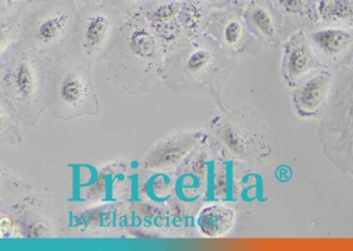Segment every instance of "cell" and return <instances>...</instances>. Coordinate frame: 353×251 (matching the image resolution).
<instances>
[{
	"instance_id": "obj_17",
	"label": "cell",
	"mask_w": 353,
	"mask_h": 251,
	"mask_svg": "<svg viewBox=\"0 0 353 251\" xmlns=\"http://www.w3.org/2000/svg\"><path fill=\"white\" fill-rule=\"evenodd\" d=\"M179 12H181V8L177 3H162L148 14V19L154 25H164L173 21Z\"/></svg>"
},
{
	"instance_id": "obj_18",
	"label": "cell",
	"mask_w": 353,
	"mask_h": 251,
	"mask_svg": "<svg viewBox=\"0 0 353 251\" xmlns=\"http://www.w3.org/2000/svg\"><path fill=\"white\" fill-rule=\"evenodd\" d=\"M243 34H245V30L243 24L239 20H230L223 28V43L229 48H236L243 41Z\"/></svg>"
},
{
	"instance_id": "obj_9",
	"label": "cell",
	"mask_w": 353,
	"mask_h": 251,
	"mask_svg": "<svg viewBox=\"0 0 353 251\" xmlns=\"http://www.w3.org/2000/svg\"><path fill=\"white\" fill-rule=\"evenodd\" d=\"M334 75L330 71H320L303 79L291 94V102L297 117L315 119L321 116L332 89Z\"/></svg>"
},
{
	"instance_id": "obj_13",
	"label": "cell",
	"mask_w": 353,
	"mask_h": 251,
	"mask_svg": "<svg viewBox=\"0 0 353 251\" xmlns=\"http://www.w3.org/2000/svg\"><path fill=\"white\" fill-rule=\"evenodd\" d=\"M312 43L316 48L327 57H336L342 54L352 44L351 32L340 28H324L311 34Z\"/></svg>"
},
{
	"instance_id": "obj_19",
	"label": "cell",
	"mask_w": 353,
	"mask_h": 251,
	"mask_svg": "<svg viewBox=\"0 0 353 251\" xmlns=\"http://www.w3.org/2000/svg\"><path fill=\"white\" fill-rule=\"evenodd\" d=\"M280 9L291 15H303L305 11L303 0H276Z\"/></svg>"
},
{
	"instance_id": "obj_23",
	"label": "cell",
	"mask_w": 353,
	"mask_h": 251,
	"mask_svg": "<svg viewBox=\"0 0 353 251\" xmlns=\"http://www.w3.org/2000/svg\"><path fill=\"white\" fill-rule=\"evenodd\" d=\"M247 1H252V0H247Z\"/></svg>"
},
{
	"instance_id": "obj_20",
	"label": "cell",
	"mask_w": 353,
	"mask_h": 251,
	"mask_svg": "<svg viewBox=\"0 0 353 251\" xmlns=\"http://www.w3.org/2000/svg\"><path fill=\"white\" fill-rule=\"evenodd\" d=\"M0 230H1V237L5 238L7 234H9L12 230V222L9 218L3 217L0 222Z\"/></svg>"
},
{
	"instance_id": "obj_1",
	"label": "cell",
	"mask_w": 353,
	"mask_h": 251,
	"mask_svg": "<svg viewBox=\"0 0 353 251\" xmlns=\"http://www.w3.org/2000/svg\"><path fill=\"white\" fill-rule=\"evenodd\" d=\"M210 137L229 157L261 168L280 155L278 135L248 107L221 108L208 122Z\"/></svg>"
},
{
	"instance_id": "obj_6",
	"label": "cell",
	"mask_w": 353,
	"mask_h": 251,
	"mask_svg": "<svg viewBox=\"0 0 353 251\" xmlns=\"http://www.w3.org/2000/svg\"><path fill=\"white\" fill-rule=\"evenodd\" d=\"M216 65L212 49L194 47L162 67L160 78L173 94H208L220 100L224 79L216 74Z\"/></svg>"
},
{
	"instance_id": "obj_7",
	"label": "cell",
	"mask_w": 353,
	"mask_h": 251,
	"mask_svg": "<svg viewBox=\"0 0 353 251\" xmlns=\"http://www.w3.org/2000/svg\"><path fill=\"white\" fill-rule=\"evenodd\" d=\"M78 21L65 9L38 14L24 30V42L49 63L75 53Z\"/></svg>"
},
{
	"instance_id": "obj_4",
	"label": "cell",
	"mask_w": 353,
	"mask_h": 251,
	"mask_svg": "<svg viewBox=\"0 0 353 251\" xmlns=\"http://www.w3.org/2000/svg\"><path fill=\"white\" fill-rule=\"evenodd\" d=\"M111 75L119 86L132 94H148L161 74L158 42L143 24H131L112 44Z\"/></svg>"
},
{
	"instance_id": "obj_15",
	"label": "cell",
	"mask_w": 353,
	"mask_h": 251,
	"mask_svg": "<svg viewBox=\"0 0 353 251\" xmlns=\"http://www.w3.org/2000/svg\"><path fill=\"white\" fill-rule=\"evenodd\" d=\"M319 13L330 23L348 22L353 18V3L350 0H330L320 5Z\"/></svg>"
},
{
	"instance_id": "obj_3",
	"label": "cell",
	"mask_w": 353,
	"mask_h": 251,
	"mask_svg": "<svg viewBox=\"0 0 353 251\" xmlns=\"http://www.w3.org/2000/svg\"><path fill=\"white\" fill-rule=\"evenodd\" d=\"M319 118L317 138L322 155L353 178V67L334 76Z\"/></svg>"
},
{
	"instance_id": "obj_8",
	"label": "cell",
	"mask_w": 353,
	"mask_h": 251,
	"mask_svg": "<svg viewBox=\"0 0 353 251\" xmlns=\"http://www.w3.org/2000/svg\"><path fill=\"white\" fill-rule=\"evenodd\" d=\"M115 30L114 18L107 12L96 10L86 14L78 21L76 54L90 63L101 61L112 46Z\"/></svg>"
},
{
	"instance_id": "obj_11",
	"label": "cell",
	"mask_w": 353,
	"mask_h": 251,
	"mask_svg": "<svg viewBox=\"0 0 353 251\" xmlns=\"http://www.w3.org/2000/svg\"><path fill=\"white\" fill-rule=\"evenodd\" d=\"M198 141L196 133H177L161 140L148 152L145 166L150 170L165 171L181 164Z\"/></svg>"
},
{
	"instance_id": "obj_16",
	"label": "cell",
	"mask_w": 353,
	"mask_h": 251,
	"mask_svg": "<svg viewBox=\"0 0 353 251\" xmlns=\"http://www.w3.org/2000/svg\"><path fill=\"white\" fill-rule=\"evenodd\" d=\"M250 22L262 38L268 42H274L276 40V25L268 10L264 8H255L250 14Z\"/></svg>"
},
{
	"instance_id": "obj_10",
	"label": "cell",
	"mask_w": 353,
	"mask_h": 251,
	"mask_svg": "<svg viewBox=\"0 0 353 251\" xmlns=\"http://www.w3.org/2000/svg\"><path fill=\"white\" fill-rule=\"evenodd\" d=\"M318 67L319 63L307 36L303 32L293 34L285 45L283 53L281 74L284 83L294 88Z\"/></svg>"
},
{
	"instance_id": "obj_21",
	"label": "cell",
	"mask_w": 353,
	"mask_h": 251,
	"mask_svg": "<svg viewBox=\"0 0 353 251\" xmlns=\"http://www.w3.org/2000/svg\"><path fill=\"white\" fill-rule=\"evenodd\" d=\"M206 1H210V3H214L216 0H206Z\"/></svg>"
},
{
	"instance_id": "obj_22",
	"label": "cell",
	"mask_w": 353,
	"mask_h": 251,
	"mask_svg": "<svg viewBox=\"0 0 353 251\" xmlns=\"http://www.w3.org/2000/svg\"><path fill=\"white\" fill-rule=\"evenodd\" d=\"M128 1H137V0H128Z\"/></svg>"
},
{
	"instance_id": "obj_12",
	"label": "cell",
	"mask_w": 353,
	"mask_h": 251,
	"mask_svg": "<svg viewBox=\"0 0 353 251\" xmlns=\"http://www.w3.org/2000/svg\"><path fill=\"white\" fill-rule=\"evenodd\" d=\"M236 219L234 209L226 205H210L201 210L197 218V226L208 238H221L232 230Z\"/></svg>"
},
{
	"instance_id": "obj_14",
	"label": "cell",
	"mask_w": 353,
	"mask_h": 251,
	"mask_svg": "<svg viewBox=\"0 0 353 251\" xmlns=\"http://www.w3.org/2000/svg\"><path fill=\"white\" fill-rule=\"evenodd\" d=\"M0 139L3 143L18 145L21 143L17 114L11 105L0 96Z\"/></svg>"
},
{
	"instance_id": "obj_2",
	"label": "cell",
	"mask_w": 353,
	"mask_h": 251,
	"mask_svg": "<svg viewBox=\"0 0 353 251\" xmlns=\"http://www.w3.org/2000/svg\"><path fill=\"white\" fill-rule=\"evenodd\" d=\"M51 65L24 41L3 59L0 96L28 127L36 125L48 109Z\"/></svg>"
},
{
	"instance_id": "obj_5",
	"label": "cell",
	"mask_w": 353,
	"mask_h": 251,
	"mask_svg": "<svg viewBox=\"0 0 353 251\" xmlns=\"http://www.w3.org/2000/svg\"><path fill=\"white\" fill-rule=\"evenodd\" d=\"M90 65L76 53L51 65L48 110L54 118L71 120L100 112Z\"/></svg>"
}]
</instances>
